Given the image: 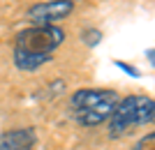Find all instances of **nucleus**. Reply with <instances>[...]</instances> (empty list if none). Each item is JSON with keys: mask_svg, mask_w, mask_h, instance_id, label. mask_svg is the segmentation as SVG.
Returning <instances> with one entry per match:
<instances>
[{"mask_svg": "<svg viewBox=\"0 0 155 150\" xmlns=\"http://www.w3.org/2000/svg\"><path fill=\"white\" fill-rule=\"evenodd\" d=\"M65 30L56 23L30 26L14 37V65L21 72H35L51 60L53 51L65 42Z\"/></svg>", "mask_w": 155, "mask_h": 150, "instance_id": "nucleus-1", "label": "nucleus"}, {"mask_svg": "<svg viewBox=\"0 0 155 150\" xmlns=\"http://www.w3.org/2000/svg\"><path fill=\"white\" fill-rule=\"evenodd\" d=\"M118 102H120V95L116 90L84 88V90H77L70 97V111H72V118L81 127H97L102 123H109Z\"/></svg>", "mask_w": 155, "mask_h": 150, "instance_id": "nucleus-2", "label": "nucleus"}, {"mask_svg": "<svg viewBox=\"0 0 155 150\" xmlns=\"http://www.w3.org/2000/svg\"><path fill=\"white\" fill-rule=\"evenodd\" d=\"M155 123V99L143 95H127L118 102L109 118V136L118 139L134 127Z\"/></svg>", "mask_w": 155, "mask_h": 150, "instance_id": "nucleus-3", "label": "nucleus"}, {"mask_svg": "<svg viewBox=\"0 0 155 150\" xmlns=\"http://www.w3.org/2000/svg\"><path fill=\"white\" fill-rule=\"evenodd\" d=\"M72 0H46V2H37L28 9V21H32V26H51L53 21H63L74 12Z\"/></svg>", "mask_w": 155, "mask_h": 150, "instance_id": "nucleus-4", "label": "nucleus"}, {"mask_svg": "<svg viewBox=\"0 0 155 150\" xmlns=\"http://www.w3.org/2000/svg\"><path fill=\"white\" fill-rule=\"evenodd\" d=\"M37 134L32 127L7 129L0 134V150H35Z\"/></svg>", "mask_w": 155, "mask_h": 150, "instance_id": "nucleus-5", "label": "nucleus"}, {"mask_svg": "<svg viewBox=\"0 0 155 150\" xmlns=\"http://www.w3.org/2000/svg\"><path fill=\"white\" fill-rule=\"evenodd\" d=\"M102 39H104V35H102L100 28H86V30H81V42H84L88 49H95Z\"/></svg>", "mask_w": 155, "mask_h": 150, "instance_id": "nucleus-6", "label": "nucleus"}, {"mask_svg": "<svg viewBox=\"0 0 155 150\" xmlns=\"http://www.w3.org/2000/svg\"><path fill=\"white\" fill-rule=\"evenodd\" d=\"M132 150H155V132L143 134V136L132 145Z\"/></svg>", "mask_w": 155, "mask_h": 150, "instance_id": "nucleus-7", "label": "nucleus"}, {"mask_svg": "<svg viewBox=\"0 0 155 150\" xmlns=\"http://www.w3.org/2000/svg\"><path fill=\"white\" fill-rule=\"evenodd\" d=\"M114 65H116L120 72H125L130 78H139V76H141V72H139L137 67H132L130 62H123V60H114Z\"/></svg>", "mask_w": 155, "mask_h": 150, "instance_id": "nucleus-8", "label": "nucleus"}, {"mask_svg": "<svg viewBox=\"0 0 155 150\" xmlns=\"http://www.w3.org/2000/svg\"><path fill=\"white\" fill-rule=\"evenodd\" d=\"M143 56H146V58H148V62L155 67V46H153V49H146V53H143Z\"/></svg>", "mask_w": 155, "mask_h": 150, "instance_id": "nucleus-9", "label": "nucleus"}]
</instances>
